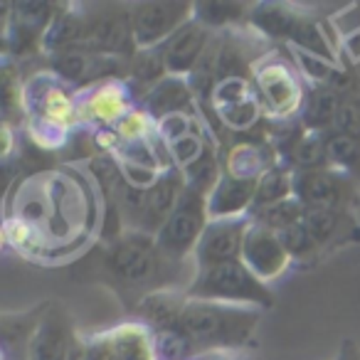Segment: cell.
Returning a JSON list of instances; mask_svg holds the SVG:
<instances>
[{
	"instance_id": "cell-1",
	"label": "cell",
	"mask_w": 360,
	"mask_h": 360,
	"mask_svg": "<svg viewBox=\"0 0 360 360\" xmlns=\"http://www.w3.org/2000/svg\"><path fill=\"white\" fill-rule=\"evenodd\" d=\"M183 264L186 262L165 257L153 235L136 230H126L116 240L104 242L84 262L86 269L94 271V279L109 284L131 311L153 291L188 289L186 281H180Z\"/></svg>"
},
{
	"instance_id": "cell-13",
	"label": "cell",
	"mask_w": 360,
	"mask_h": 360,
	"mask_svg": "<svg viewBox=\"0 0 360 360\" xmlns=\"http://www.w3.org/2000/svg\"><path fill=\"white\" fill-rule=\"evenodd\" d=\"M75 323L60 301H45L42 314L27 338V360H70Z\"/></svg>"
},
{
	"instance_id": "cell-27",
	"label": "cell",
	"mask_w": 360,
	"mask_h": 360,
	"mask_svg": "<svg viewBox=\"0 0 360 360\" xmlns=\"http://www.w3.org/2000/svg\"><path fill=\"white\" fill-rule=\"evenodd\" d=\"M326 155H328V165L340 170L343 175L353 178L360 183V143L350 136L340 134V131H326Z\"/></svg>"
},
{
	"instance_id": "cell-30",
	"label": "cell",
	"mask_w": 360,
	"mask_h": 360,
	"mask_svg": "<svg viewBox=\"0 0 360 360\" xmlns=\"http://www.w3.org/2000/svg\"><path fill=\"white\" fill-rule=\"evenodd\" d=\"M262 114H264V109H262L259 104V96H250V99L240 101V104H232V106H222V109H215V116L217 121H220L225 129L230 131H250L255 129L257 124H259Z\"/></svg>"
},
{
	"instance_id": "cell-15",
	"label": "cell",
	"mask_w": 360,
	"mask_h": 360,
	"mask_svg": "<svg viewBox=\"0 0 360 360\" xmlns=\"http://www.w3.org/2000/svg\"><path fill=\"white\" fill-rule=\"evenodd\" d=\"M215 32L210 27H205L202 22H198L195 18L188 20L178 32L168 37L160 47H155L163 60L165 75L170 77H191L195 72V67L200 65L202 55L210 47Z\"/></svg>"
},
{
	"instance_id": "cell-21",
	"label": "cell",
	"mask_w": 360,
	"mask_h": 360,
	"mask_svg": "<svg viewBox=\"0 0 360 360\" xmlns=\"http://www.w3.org/2000/svg\"><path fill=\"white\" fill-rule=\"evenodd\" d=\"M343 91L333 89V86L323 84H306L304 104L299 111V121L304 129L316 131V134H326V131H333L335 119L340 114V106L345 101Z\"/></svg>"
},
{
	"instance_id": "cell-31",
	"label": "cell",
	"mask_w": 360,
	"mask_h": 360,
	"mask_svg": "<svg viewBox=\"0 0 360 360\" xmlns=\"http://www.w3.org/2000/svg\"><path fill=\"white\" fill-rule=\"evenodd\" d=\"M70 360H111L109 333L96 330V333H75L70 350Z\"/></svg>"
},
{
	"instance_id": "cell-24",
	"label": "cell",
	"mask_w": 360,
	"mask_h": 360,
	"mask_svg": "<svg viewBox=\"0 0 360 360\" xmlns=\"http://www.w3.org/2000/svg\"><path fill=\"white\" fill-rule=\"evenodd\" d=\"M255 3H232V0H202L195 3V20L212 32H230L250 25Z\"/></svg>"
},
{
	"instance_id": "cell-3",
	"label": "cell",
	"mask_w": 360,
	"mask_h": 360,
	"mask_svg": "<svg viewBox=\"0 0 360 360\" xmlns=\"http://www.w3.org/2000/svg\"><path fill=\"white\" fill-rule=\"evenodd\" d=\"M247 27L274 42H286L291 50L338 62V52L330 45L323 25L301 8L286 3H255Z\"/></svg>"
},
{
	"instance_id": "cell-12",
	"label": "cell",
	"mask_w": 360,
	"mask_h": 360,
	"mask_svg": "<svg viewBox=\"0 0 360 360\" xmlns=\"http://www.w3.org/2000/svg\"><path fill=\"white\" fill-rule=\"evenodd\" d=\"M134 86L129 79H111L79 91V124L94 131L114 129L136 109Z\"/></svg>"
},
{
	"instance_id": "cell-25",
	"label": "cell",
	"mask_w": 360,
	"mask_h": 360,
	"mask_svg": "<svg viewBox=\"0 0 360 360\" xmlns=\"http://www.w3.org/2000/svg\"><path fill=\"white\" fill-rule=\"evenodd\" d=\"M276 150L271 146H257V143H237L222 158L225 173H232L237 178L259 180V175L266 168L276 163Z\"/></svg>"
},
{
	"instance_id": "cell-7",
	"label": "cell",
	"mask_w": 360,
	"mask_h": 360,
	"mask_svg": "<svg viewBox=\"0 0 360 360\" xmlns=\"http://www.w3.org/2000/svg\"><path fill=\"white\" fill-rule=\"evenodd\" d=\"M22 86H25L22 106H25L27 121L65 126L70 131L75 124H79V94L52 70L30 77Z\"/></svg>"
},
{
	"instance_id": "cell-6",
	"label": "cell",
	"mask_w": 360,
	"mask_h": 360,
	"mask_svg": "<svg viewBox=\"0 0 360 360\" xmlns=\"http://www.w3.org/2000/svg\"><path fill=\"white\" fill-rule=\"evenodd\" d=\"M207 225H210L207 195L195 188H186L175 210L155 235V242L173 262H188L195 255V247Z\"/></svg>"
},
{
	"instance_id": "cell-19",
	"label": "cell",
	"mask_w": 360,
	"mask_h": 360,
	"mask_svg": "<svg viewBox=\"0 0 360 360\" xmlns=\"http://www.w3.org/2000/svg\"><path fill=\"white\" fill-rule=\"evenodd\" d=\"M141 109L153 121H160L173 114H198V99L191 82L186 77H163L141 96Z\"/></svg>"
},
{
	"instance_id": "cell-26",
	"label": "cell",
	"mask_w": 360,
	"mask_h": 360,
	"mask_svg": "<svg viewBox=\"0 0 360 360\" xmlns=\"http://www.w3.org/2000/svg\"><path fill=\"white\" fill-rule=\"evenodd\" d=\"M294 175L296 170H291L286 163L276 160L271 168H266L257 180V193H255V207L252 212L264 210L276 202H284L289 198H294Z\"/></svg>"
},
{
	"instance_id": "cell-10",
	"label": "cell",
	"mask_w": 360,
	"mask_h": 360,
	"mask_svg": "<svg viewBox=\"0 0 360 360\" xmlns=\"http://www.w3.org/2000/svg\"><path fill=\"white\" fill-rule=\"evenodd\" d=\"M129 8L139 50H155L188 20L195 18V3H186V0H146Z\"/></svg>"
},
{
	"instance_id": "cell-11",
	"label": "cell",
	"mask_w": 360,
	"mask_h": 360,
	"mask_svg": "<svg viewBox=\"0 0 360 360\" xmlns=\"http://www.w3.org/2000/svg\"><path fill=\"white\" fill-rule=\"evenodd\" d=\"M84 47L101 55L119 57V60H134L139 47H136L134 25H131V8L96 6L94 11H86Z\"/></svg>"
},
{
	"instance_id": "cell-5",
	"label": "cell",
	"mask_w": 360,
	"mask_h": 360,
	"mask_svg": "<svg viewBox=\"0 0 360 360\" xmlns=\"http://www.w3.org/2000/svg\"><path fill=\"white\" fill-rule=\"evenodd\" d=\"M252 84L262 109L271 121L299 119L306 84L301 82V72L294 62L284 60L276 52L262 55L252 67Z\"/></svg>"
},
{
	"instance_id": "cell-4",
	"label": "cell",
	"mask_w": 360,
	"mask_h": 360,
	"mask_svg": "<svg viewBox=\"0 0 360 360\" xmlns=\"http://www.w3.org/2000/svg\"><path fill=\"white\" fill-rule=\"evenodd\" d=\"M188 299L217 301V304L250 306L266 311L276 304V294L242 259L195 269L186 289Z\"/></svg>"
},
{
	"instance_id": "cell-28",
	"label": "cell",
	"mask_w": 360,
	"mask_h": 360,
	"mask_svg": "<svg viewBox=\"0 0 360 360\" xmlns=\"http://www.w3.org/2000/svg\"><path fill=\"white\" fill-rule=\"evenodd\" d=\"M304 215H306V207L301 205L296 198H289V200H284V202H276V205H269V207H264V210L252 212L250 217L255 225L281 235V232H286L289 227L304 222Z\"/></svg>"
},
{
	"instance_id": "cell-20",
	"label": "cell",
	"mask_w": 360,
	"mask_h": 360,
	"mask_svg": "<svg viewBox=\"0 0 360 360\" xmlns=\"http://www.w3.org/2000/svg\"><path fill=\"white\" fill-rule=\"evenodd\" d=\"M257 180L237 178L222 170L220 180L207 193V212L210 220H227V217H247L255 207Z\"/></svg>"
},
{
	"instance_id": "cell-33",
	"label": "cell",
	"mask_w": 360,
	"mask_h": 360,
	"mask_svg": "<svg viewBox=\"0 0 360 360\" xmlns=\"http://www.w3.org/2000/svg\"><path fill=\"white\" fill-rule=\"evenodd\" d=\"M155 129H158V136L165 143H173V141L183 139V136L202 131V126H200L198 114H173V116H165V119L155 121Z\"/></svg>"
},
{
	"instance_id": "cell-34",
	"label": "cell",
	"mask_w": 360,
	"mask_h": 360,
	"mask_svg": "<svg viewBox=\"0 0 360 360\" xmlns=\"http://www.w3.org/2000/svg\"><path fill=\"white\" fill-rule=\"evenodd\" d=\"M333 129L345 136H350V139H355L360 143V91L345 96Z\"/></svg>"
},
{
	"instance_id": "cell-37",
	"label": "cell",
	"mask_w": 360,
	"mask_h": 360,
	"mask_svg": "<svg viewBox=\"0 0 360 360\" xmlns=\"http://www.w3.org/2000/svg\"><path fill=\"white\" fill-rule=\"evenodd\" d=\"M205 360H207V358H205Z\"/></svg>"
},
{
	"instance_id": "cell-23",
	"label": "cell",
	"mask_w": 360,
	"mask_h": 360,
	"mask_svg": "<svg viewBox=\"0 0 360 360\" xmlns=\"http://www.w3.org/2000/svg\"><path fill=\"white\" fill-rule=\"evenodd\" d=\"M106 333H109L111 360H158L153 330L141 321L116 323L106 328Z\"/></svg>"
},
{
	"instance_id": "cell-8",
	"label": "cell",
	"mask_w": 360,
	"mask_h": 360,
	"mask_svg": "<svg viewBox=\"0 0 360 360\" xmlns=\"http://www.w3.org/2000/svg\"><path fill=\"white\" fill-rule=\"evenodd\" d=\"M129 62L131 60L101 55L89 47H75V50L52 55L50 70L79 94V91L91 89L101 82L129 79Z\"/></svg>"
},
{
	"instance_id": "cell-17",
	"label": "cell",
	"mask_w": 360,
	"mask_h": 360,
	"mask_svg": "<svg viewBox=\"0 0 360 360\" xmlns=\"http://www.w3.org/2000/svg\"><path fill=\"white\" fill-rule=\"evenodd\" d=\"M304 225L323 257L360 242V220L353 210H306Z\"/></svg>"
},
{
	"instance_id": "cell-36",
	"label": "cell",
	"mask_w": 360,
	"mask_h": 360,
	"mask_svg": "<svg viewBox=\"0 0 360 360\" xmlns=\"http://www.w3.org/2000/svg\"><path fill=\"white\" fill-rule=\"evenodd\" d=\"M217 360H230V355H220V358H217Z\"/></svg>"
},
{
	"instance_id": "cell-32",
	"label": "cell",
	"mask_w": 360,
	"mask_h": 360,
	"mask_svg": "<svg viewBox=\"0 0 360 360\" xmlns=\"http://www.w3.org/2000/svg\"><path fill=\"white\" fill-rule=\"evenodd\" d=\"M207 139H210V136H207L205 131H198V134H188V136H183V139L173 141V143H168L170 160H173L175 168L186 170L188 165L195 163L202 155V150H205Z\"/></svg>"
},
{
	"instance_id": "cell-22",
	"label": "cell",
	"mask_w": 360,
	"mask_h": 360,
	"mask_svg": "<svg viewBox=\"0 0 360 360\" xmlns=\"http://www.w3.org/2000/svg\"><path fill=\"white\" fill-rule=\"evenodd\" d=\"M188 304V294L186 289H160L153 294L143 296V299L136 304L134 314L136 321L148 326L153 333L158 330H168L175 328L180 321V314Z\"/></svg>"
},
{
	"instance_id": "cell-9",
	"label": "cell",
	"mask_w": 360,
	"mask_h": 360,
	"mask_svg": "<svg viewBox=\"0 0 360 360\" xmlns=\"http://www.w3.org/2000/svg\"><path fill=\"white\" fill-rule=\"evenodd\" d=\"M358 188L360 183L335 168L296 170L294 175V198L306 210H353Z\"/></svg>"
},
{
	"instance_id": "cell-2",
	"label": "cell",
	"mask_w": 360,
	"mask_h": 360,
	"mask_svg": "<svg viewBox=\"0 0 360 360\" xmlns=\"http://www.w3.org/2000/svg\"><path fill=\"white\" fill-rule=\"evenodd\" d=\"M259 321V309L188 299L175 328H180L191 338L200 360H205L252 348Z\"/></svg>"
},
{
	"instance_id": "cell-35",
	"label": "cell",
	"mask_w": 360,
	"mask_h": 360,
	"mask_svg": "<svg viewBox=\"0 0 360 360\" xmlns=\"http://www.w3.org/2000/svg\"><path fill=\"white\" fill-rule=\"evenodd\" d=\"M335 360H360V345L355 343V340L345 338L343 343H340V348H338V355H335Z\"/></svg>"
},
{
	"instance_id": "cell-18",
	"label": "cell",
	"mask_w": 360,
	"mask_h": 360,
	"mask_svg": "<svg viewBox=\"0 0 360 360\" xmlns=\"http://www.w3.org/2000/svg\"><path fill=\"white\" fill-rule=\"evenodd\" d=\"M186 188V175L180 168H170L165 173H160V178L143 193V212H141L139 232H146V235L153 237L158 235V230L165 225L170 212L180 202Z\"/></svg>"
},
{
	"instance_id": "cell-29",
	"label": "cell",
	"mask_w": 360,
	"mask_h": 360,
	"mask_svg": "<svg viewBox=\"0 0 360 360\" xmlns=\"http://www.w3.org/2000/svg\"><path fill=\"white\" fill-rule=\"evenodd\" d=\"M281 242H284L286 252H289L291 262H294V266H304V269H309V266H316L319 262H323V252H321V247L316 245V240L311 237V232L306 230L304 222H299V225L289 227L286 232H281Z\"/></svg>"
},
{
	"instance_id": "cell-14",
	"label": "cell",
	"mask_w": 360,
	"mask_h": 360,
	"mask_svg": "<svg viewBox=\"0 0 360 360\" xmlns=\"http://www.w3.org/2000/svg\"><path fill=\"white\" fill-rule=\"evenodd\" d=\"M252 227V217H227V220H210L205 227L200 242L193 255V266L205 269V266L225 264V262L242 259V247L245 237Z\"/></svg>"
},
{
	"instance_id": "cell-16",
	"label": "cell",
	"mask_w": 360,
	"mask_h": 360,
	"mask_svg": "<svg viewBox=\"0 0 360 360\" xmlns=\"http://www.w3.org/2000/svg\"><path fill=\"white\" fill-rule=\"evenodd\" d=\"M242 262H245L264 284H271L274 279L284 276L289 266H294V262H291L281 237L276 235V232L255 225V222H252L250 232H247V237H245Z\"/></svg>"
}]
</instances>
